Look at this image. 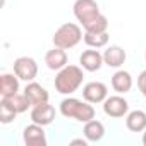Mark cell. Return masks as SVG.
Here are the masks:
<instances>
[{"mask_svg":"<svg viewBox=\"0 0 146 146\" xmlns=\"http://www.w3.org/2000/svg\"><path fill=\"white\" fill-rule=\"evenodd\" d=\"M7 100H9V103H11L19 113H24V112H28V108L33 107L31 102L28 100V96H26L24 93H16L14 96H9Z\"/></svg>","mask_w":146,"mask_h":146,"instance_id":"cell-21","label":"cell"},{"mask_svg":"<svg viewBox=\"0 0 146 146\" xmlns=\"http://www.w3.org/2000/svg\"><path fill=\"white\" fill-rule=\"evenodd\" d=\"M125 58H127V53L119 45H110L103 52V62H105V65H108L112 69H120L124 65Z\"/></svg>","mask_w":146,"mask_h":146,"instance_id":"cell-11","label":"cell"},{"mask_svg":"<svg viewBox=\"0 0 146 146\" xmlns=\"http://www.w3.org/2000/svg\"><path fill=\"white\" fill-rule=\"evenodd\" d=\"M72 12H74L78 23L83 28L102 14L100 12V5L96 4V0H76L74 5H72Z\"/></svg>","mask_w":146,"mask_h":146,"instance_id":"cell-4","label":"cell"},{"mask_svg":"<svg viewBox=\"0 0 146 146\" xmlns=\"http://www.w3.org/2000/svg\"><path fill=\"white\" fill-rule=\"evenodd\" d=\"M144 60H146V52H144Z\"/></svg>","mask_w":146,"mask_h":146,"instance_id":"cell-25","label":"cell"},{"mask_svg":"<svg viewBox=\"0 0 146 146\" xmlns=\"http://www.w3.org/2000/svg\"><path fill=\"white\" fill-rule=\"evenodd\" d=\"M125 127L131 132H143L146 129V112L132 110L125 115Z\"/></svg>","mask_w":146,"mask_h":146,"instance_id":"cell-16","label":"cell"},{"mask_svg":"<svg viewBox=\"0 0 146 146\" xmlns=\"http://www.w3.org/2000/svg\"><path fill=\"white\" fill-rule=\"evenodd\" d=\"M67 62H69V57H67V52L64 48L55 46L45 53V64L50 70H60L67 65Z\"/></svg>","mask_w":146,"mask_h":146,"instance_id":"cell-12","label":"cell"},{"mask_svg":"<svg viewBox=\"0 0 146 146\" xmlns=\"http://www.w3.org/2000/svg\"><path fill=\"white\" fill-rule=\"evenodd\" d=\"M108 96V88L107 84L100 83V81H91L88 84H84L83 88V98L93 105L96 103H103Z\"/></svg>","mask_w":146,"mask_h":146,"instance_id":"cell-8","label":"cell"},{"mask_svg":"<svg viewBox=\"0 0 146 146\" xmlns=\"http://www.w3.org/2000/svg\"><path fill=\"white\" fill-rule=\"evenodd\" d=\"M17 110L9 103L7 98H2L0 100V122L2 124H11L14 122V119L17 117Z\"/></svg>","mask_w":146,"mask_h":146,"instance_id":"cell-19","label":"cell"},{"mask_svg":"<svg viewBox=\"0 0 146 146\" xmlns=\"http://www.w3.org/2000/svg\"><path fill=\"white\" fill-rule=\"evenodd\" d=\"M83 132H84V137L90 143H98L105 136V125H103V122H100L96 119H91L90 122L84 124V131Z\"/></svg>","mask_w":146,"mask_h":146,"instance_id":"cell-17","label":"cell"},{"mask_svg":"<svg viewBox=\"0 0 146 146\" xmlns=\"http://www.w3.org/2000/svg\"><path fill=\"white\" fill-rule=\"evenodd\" d=\"M132 76L129 74L127 70L124 69H119L115 74L112 76V88L113 91H117L119 95H125L132 90Z\"/></svg>","mask_w":146,"mask_h":146,"instance_id":"cell-14","label":"cell"},{"mask_svg":"<svg viewBox=\"0 0 146 146\" xmlns=\"http://www.w3.org/2000/svg\"><path fill=\"white\" fill-rule=\"evenodd\" d=\"M103 112L112 119H122L129 113V102L119 93L113 96H107V100L103 102Z\"/></svg>","mask_w":146,"mask_h":146,"instance_id":"cell-6","label":"cell"},{"mask_svg":"<svg viewBox=\"0 0 146 146\" xmlns=\"http://www.w3.org/2000/svg\"><path fill=\"white\" fill-rule=\"evenodd\" d=\"M55 115H57V112H55V108H53L48 102L33 105V107H31V113H29L31 122L40 124V125H43V127H45V125H50V124L55 120Z\"/></svg>","mask_w":146,"mask_h":146,"instance_id":"cell-7","label":"cell"},{"mask_svg":"<svg viewBox=\"0 0 146 146\" xmlns=\"http://www.w3.org/2000/svg\"><path fill=\"white\" fill-rule=\"evenodd\" d=\"M83 38H84V35H83V29H81L79 24H76V23H64L53 33V45L58 46V48L69 50V48H74Z\"/></svg>","mask_w":146,"mask_h":146,"instance_id":"cell-3","label":"cell"},{"mask_svg":"<svg viewBox=\"0 0 146 146\" xmlns=\"http://www.w3.org/2000/svg\"><path fill=\"white\" fill-rule=\"evenodd\" d=\"M83 29H84V33H105V31H108V19H107V16L100 14L91 23H88Z\"/></svg>","mask_w":146,"mask_h":146,"instance_id":"cell-20","label":"cell"},{"mask_svg":"<svg viewBox=\"0 0 146 146\" xmlns=\"http://www.w3.org/2000/svg\"><path fill=\"white\" fill-rule=\"evenodd\" d=\"M143 144H144V146H146V129H144V131H143Z\"/></svg>","mask_w":146,"mask_h":146,"instance_id":"cell-24","label":"cell"},{"mask_svg":"<svg viewBox=\"0 0 146 146\" xmlns=\"http://www.w3.org/2000/svg\"><path fill=\"white\" fill-rule=\"evenodd\" d=\"M62 117L65 119H74L78 122H90L91 119H95V108H93V103L90 102H83V100H78V98H64L60 102V107H58Z\"/></svg>","mask_w":146,"mask_h":146,"instance_id":"cell-2","label":"cell"},{"mask_svg":"<svg viewBox=\"0 0 146 146\" xmlns=\"http://www.w3.org/2000/svg\"><path fill=\"white\" fill-rule=\"evenodd\" d=\"M23 141L28 146H46V134L43 131V125L40 124H29L23 131Z\"/></svg>","mask_w":146,"mask_h":146,"instance_id":"cell-9","label":"cell"},{"mask_svg":"<svg viewBox=\"0 0 146 146\" xmlns=\"http://www.w3.org/2000/svg\"><path fill=\"white\" fill-rule=\"evenodd\" d=\"M88 143H90V141H88L86 137H84V139L81 137V139H72V141H70V144H83V146H88Z\"/></svg>","mask_w":146,"mask_h":146,"instance_id":"cell-23","label":"cell"},{"mask_svg":"<svg viewBox=\"0 0 146 146\" xmlns=\"http://www.w3.org/2000/svg\"><path fill=\"white\" fill-rule=\"evenodd\" d=\"M79 65L88 70V72H96L102 69V65H105L103 62V53L98 52V48H91V50H84L79 57Z\"/></svg>","mask_w":146,"mask_h":146,"instance_id":"cell-10","label":"cell"},{"mask_svg":"<svg viewBox=\"0 0 146 146\" xmlns=\"http://www.w3.org/2000/svg\"><path fill=\"white\" fill-rule=\"evenodd\" d=\"M84 69L81 65H65L64 69L57 70V76H55V81H53V86H55V91L60 93V95H72L76 93L81 84H83V79H84Z\"/></svg>","mask_w":146,"mask_h":146,"instance_id":"cell-1","label":"cell"},{"mask_svg":"<svg viewBox=\"0 0 146 146\" xmlns=\"http://www.w3.org/2000/svg\"><path fill=\"white\" fill-rule=\"evenodd\" d=\"M14 72L21 81L31 83L38 76V64L31 57H19L14 60Z\"/></svg>","mask_w":146,"mask_h":146,"instance_id":"cell-5","label":"cell"},{"mask_svg":"<svg viewBox=\"0 0 146 146\" xmlns=\"http://www.w3.org/2000/svg\"><path fill=\"white\" fill-rule=\"evenodd\" d=\"M137 90L141 91V95L146 98V69L137 76Z\"/></svg>","mask_w":146,"mask_h":146,"instance_id":"cell-22","label":"cell"},{"mask_svg":"<svg viewBox=\"0 0 146 146\" xmlns=\"http://www.w3.org/2000/svg\"><path fill=\"white\" fill-rule=\"evenodd\" d=\"M19 78L16 72H5L0 76V96L2 98H9L14 96L16 93H19Z\"/></svg>","mask_w":146,"mask_h":146,"instance_id":"cell-13","label":"cell"},{"mask_svg":"<svg viewBox=\"0 0 146 146\" xmlns=\"http://www.w3.org/2000/svg\"><path fill=\"white\" fill-rule=\"evenodd\" d=\"M24 95L28 96V100L31 102V105L45 103V102H48V98H50L48 91H46L41 84H38V83H35V81H31V83L26 84V88H24Z\"/></svg>","mask_w":146,"mask_h":146,"instance_id":"cell-15","label":"cell"},{"mask_svg":"<svg viewBox=\"0 0 146 146\" xmlns=\"http://www.w3.org/2000/svg\"><path fill=\"white\" fill-rule=\"evenodd\" d=\"M84 43L90 46V48H105L108 45V31L105 33H84Z\"/></svg>","mask_w":146,"mask_h":146,"instance_id":"cell-18","label":"cell"}]
</instances>
